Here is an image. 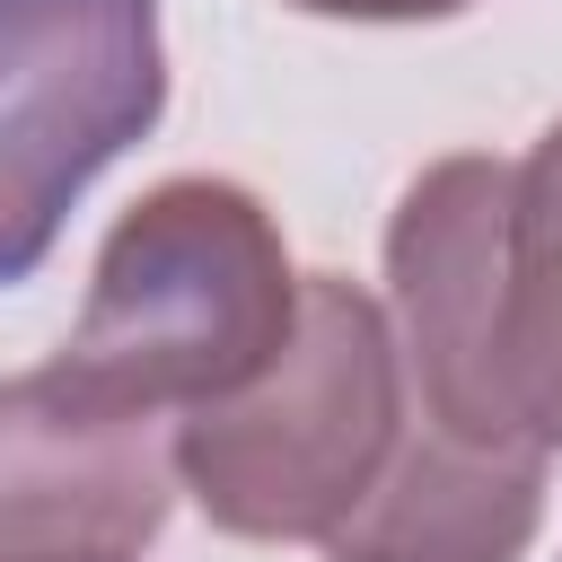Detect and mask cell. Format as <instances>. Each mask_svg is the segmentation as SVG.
I'll return each mask as SVG.
<instances>
[{
    "label": "cell",
    "mask_w": 562,
    "mask_h": 562,
    "mask_svg": "<svg viewBox=\"0 0 562 562\" xmlns=\"http://www.w3.org/2000/svg\"><path fill=\"white\" fill-rule=\"evenodd\" d=\"M290 325L299 272L272 211L228 176H167L105 228L61 360L140 413H193L255 386Z\"/></svg>",
    "instance_id": "obj_1"
},
{
    "label": "cell",
    "mask_w": 562,
    "mask_h": 562,
    "mask_svg": "<svg viewBox=\"0 0 562 562\" xmlns=\"http://www.w3.org/2000/svg\"><path fill=\"white\" fill-rule=\"evenodd\" d=\"M404 439V351L395 316L342 281H299V325L272 369L176 422V483L220 536L325 544Z\"/></svg>",
    "instance_id": "obj_2"
},
{
    "label": "cell",
    "mask_w": 562,
    "mask_h": 562,
    "mask_svg": "<svg viewBox=\"0 0 562 562\" xmlns=\"http://www.w3.org/2000/svg\"><path fill=\"white\" fill-rule=\"evenodd\" d=\"M167 114L158 0H0V290Z\"/></svg>",
    "instance_id": "obj_3"
},
{
    "label": "cell",
    "mask_w": 562,
    "mask_h": 562,
    "mask_svg": "<svg viewBox=\"0 0 562 562\" xmlns=\"http://www.w3.org/2000/svg\"><path fill=\"white\" fill-rule=\"evenodd\" d=\"M509 176L501 158H439L404 184L386 220V290H395V351L404 395L422 422L457 439H536L509 395L501 360V299H509ZM544 448V439H536Z\"/></svg>",
    "instance_id": "obj_4"
},
{
    "label": "cell",
    "mask_w": 562,
    "mask_h": 562,
    "mask_svg": "<svg viewBox=\"0 0 562 562\" xmlns=\"http://www.w3.org/2000/svg\"><path fill=\"white\" fill-rule=\"evenodd\" d=\"M176 492L158 413L88 386L61 351L0 378V562H140Z\"/></svg>",
    "instance_id": "obj_5"
},
{
    "label": "cell",
    "mask_w": 562,
    "mask_h": 562,
    "mask_svg": "<svg viewBox=\"0 0 562 562\" xmlns=\"http://www.w3.org/2000/svg\"><path fill=\"white\" fill-rule=\"evenodd\" d=\"M544 457L536 439H457L404 395V439L325 562H518L544 527Z\"/></svg>",
    "instance_id": "obj_6"
},
{
    "label": "cell",
    "mask_w": 562,
    "mask_h": 562,
    "mask_svg": "<svg viewBox=\"0 0 562 562\" xmlns=\"http://www.w3.org/2000/svg\"><path fill=\"white\" fill-rule=\"evenodd\" d=\"M501 360L518 422L562 448V123L509 176V299H501Z\"/></svg>",
    "instance_id": "obj_7"
},
{
    "label": "cell",
    "mask_w": 562,
    "mask_h": 562,
    "mask_svg": "<svg viewBox=\"0 0 562 562\" xmlns=\"http://www.w3.org/2000/svg\"><path fill=\"white\" fill-rule=\"evenodd\" d=\"M307 18H351V26H422V18H457L474 0H290Z\"/></svg>",
    "instance_id": "obj_8"
}]
</instances>
